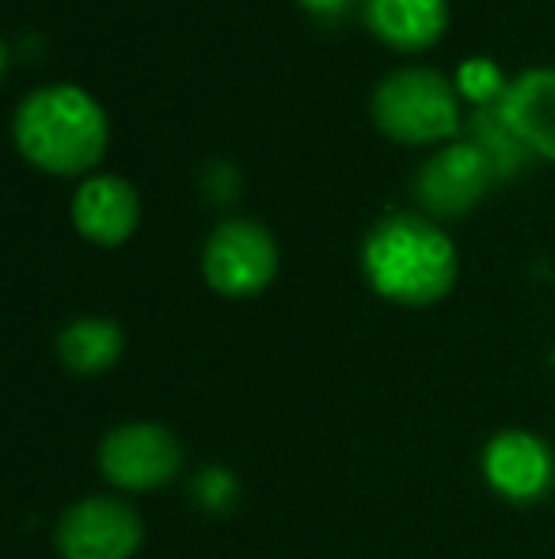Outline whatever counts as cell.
Wrapping results in <instances>:
<instances>
[{
  "label": "cell",
  "mask_w": 555,
  "mask_h": 559,
  "mask_svg": "<svg viewBox=\"0 0 555 559\" xmlns=\"http://www.w3.org/2000/svg\"><path fill=\"white\" fill-rule=\"evenodd\" d=\"M362 271L373 294L393 305L426 309L457 286V248L426 214H388L362 243Z\"/></svg>",
  "instance_id": "cell-1"
},
{
  "label": "cell",
  "mask_w": 555,
  "mask_h": 559,
  "mask_svg": "<svg viewBox=\"0 0 555 559\" xmlns=\"http://www.w3.org/2000/svg\"><path fill=\"white\" fill-rule=\"evenodd\" d=\"M15 148L50 176H84L107 153V115L76 84H46L23 96L12 118Z\"/></svg>",
  "instance_id": "cell-2"
},
{
  "label": "cell",
  "mask_w": 555,
  "mask_h": 559,
  "mask_svg": "<svg viewBox=\"0 0 555 559\" xmlns=\"http://www.w3.org/2000/svg\"><path fill=\"white\" fill-rule=\"evenodd\" d=\"M373 122L400 145H437L460 130V92L437 69H396L373 92Z\"/></svg>",
  "instance_id": "cell-3"
},
{
  "label": "cell",
  "mask_w": 555,
  "mask_h": 559,
  "mask_svg": "<svg viewBox=\"0 0 555 559\" xmlns=\"http://www.w3.org/2000/svg\"><path fill=\"white\" fill-rule=\"evenodd\" d=\"M206 286L221 297H255L278 274V243L260 222L232 217L209 233L202 248Z\"/></svg>",
  "instance_id": "cell-4"
},
{
  "label": "cell",
  "mask_w": 555,
  "mask_h": 559,
  "mask_svg": "<svg viewBox=\"0 0 555 559\" xmlns=\"http://www.w3.org/2000/svg\"><path fill=\"white\" fill-rule=\"evenodd\" d=\"M99 472L119 491H156L183 472V445L160 423H122L99 442Z\"/></svg>",
  "instance_id": "cell-5"
},
{
  "label": "cell",
  "mask_w": 555,
  "mask_h": 559,
  "mask_svg": "<svg viewBox=\"0 0 555 559\" xmlns=\"http://www.w3.org/2000/svg\"><path fill=\"white\" fill-rule=\"evenodd\" d=\"M145 525L130 502L114 495H88L58 518L53 548L61 559H134Z\"/></svg>",
  "instance_id": "cell-6"
},
{
  "label": "cell",
  "mask_w": 555,
  "mask_h": 559,
  "mask_svg": "<svg viewBox=\"0 0 555 559\" xmlns=\"http://www.w3.org/2000/svg\"><path fill=\"white\" fill-rule=\"evenodd\" d=\"M495 183V168L480 145L457 141L430 156L415 171V202L430 217H464L480 206L487 187Z\"/></svg>",
  "instance_id": "cell-7"
},
{
  "label": "cell",
  "mask_w": 555,
  "mask_h": 559,
  "mask_svg": "<svg viewBox=\"0 0 555 559\" xmlns=\"http://www.w3.org/2000/svg\"><path fill=\"white\" fill-rule=\"evenodd\" d=\"M483 479L498 499L533 507L555 487V456L533 430H498L483 445Z\"/></svg>",
  "instance_id": "cell-8"
},
{
  "label": "cell",
  "mask_w": 555,
  "mask_h": 559,
  "mask_svg": "<svg viewBox=\"0 0 555 559\" xmlns=\"http://www.w3.org/2000/svg\"><path fill=\"white\" fill-rule=\"evenodd\" d=\"M141 222L137 191L122 176H92L73 199V225L84 240L99 248H119Z\"/></svg>",
  "instance_id": "cell-9"
},
{
  "label": "cell",
  "mask_w": 555,
  "mask_h": 559,
  "mask_svg": "<svg viewBox=\"0 0 555 559\" xmlns=\"http://www.w3.org/2000/svg\"><path fill=\"white\" fill-rule=\"evenodd\" d=\"M498 115L529 153L555 160V69H529L510 81Z\"/></svg>",
  "instance_id": "cell-10"
},
{
  "label": "cell",
  "mask_w": 555,
  "mask_h": 559,
  "mask_svg": "<svg viewBox=\"0 0 555 559\" xmlns=\"http://www.w3.org/2000/svg\"><path fill=\"white\" fill-rule=\"evenodd\" d=\"M362 20L385 46L419 53L449 27V0H362Z\"/></svg>",
  "instance_id": "cell-11"
},
{
  "label": "cell",
  "mask_w": 555,
  "mask_h": 559,
  "mask_svg": "<svg viewBox=\"0 0 555 559\" xmlns=\"http://www.w3.org/2000/svg\"><path fill=\"white\" fill-rule=\"evenodd\" d=\"M126 350V335L107 317H81L58 335V358L69 373L99 377L114 366Z\"/></svg>",
  "instance_id": "cell-12"
},
{
  "label": "cell",
  "mask_w": 555,
  "mask_h": 559,
  "mask_svg": "<svg viewBox=\"0 0 555 559\" xmlns=\"http://www.w3.org/2000/svg\"><path fill=\"white\" fill-rule=\"evenodd\" d=\"M468 133H472V145L483 148V156L495 168V183H506V179H518L521 171L529 168L533 153L518 141V133L503 122L498 107H480L472 118H468Z\"/></svg>",
  "instance_id": "cell-13"
},
{
  "label": "cell",
  "mask_w": 555,
  "mask_h": 559,
  "mask_svg": "<svg viewBox=\"0 0 555 559\" xmlns=\"http://www.w3.org/2000/svg\"><path fill=\"white\" fill-rule=\"evenodd\" d=\"M506 88H510V81H506L495 61H487V58H468L464 66L457 69V92L464 99H472L475 111H480V107H498Z\"/></svg>",
  "instance_id": "cell-14"
},
{
  "label": "cell",
  "mask_w": 555,
  "mask_h": 559,
  "mask_svg": "<svg viewBox=\"0 0 555 559\" xmlns=\"http://www.w3.org/2000/svg\"><path fill=\"white\" fill-rule=\"evenodd\" d=\"M191 499L198 502L206 514H225V510L237 507L240 499V484L237 476H232L229 468H221V464H214V468H202L198 476H194L191 484Z\"/></svg>",
  "instance_id": "cell-15"
},
{
  "label": "cell",
  "mask_w": 555,
  "mask_h": 559,
  "mask_svg": "<svg viewBox=\"0 0 555 559\" xmlns=\"http://www.w3.org/2000/svg\"><path fill=\"white\" fill-rule=\"evenodd\" d=\"M202 187L214 202H232L240 194V176L232 164H209L206 176H202Z\"/></svg>",
  "instance_id": "cell-16"
},
{
  "label": "cell",
  "mask_w": 555,
  "mask_h": 559,
  "mask_svg": "<svg viewBox=\"0 0 555 559\" xmlns=\"http://www.w3.org/2000/svg\"><path fill=\"white\" fill-rule=\"evenodd\" d=\"M297 4L309 15H316L319 23H339V20H347L362 0H297Z\"/></svg>",
  "instance_id": "cell-17"
}]
</instances>
